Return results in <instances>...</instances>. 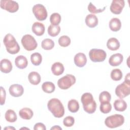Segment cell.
Listing matches in <instances>:
<instances>
[{"mask_svg": "<svg viewBox=\"0 0 130 130\" xmlns=\"http://www.w3.org/2000/svg\"><path fill=\"white\" fill-rule=\"evenodd\" d=\"M48 110L56 118L62 117L64 114V107L60 101L56 98L51 99L47 103Z\"/></svg>", "mask_w": 130, "mask_h": 130, "instance_id": "cell-1", "label": "cell"}, {"mask_svg": "<svg viewBox=\"0 0 130 130\" xmlns=\"http://www.w3.org/2000/svg\"><path fill=\"white\" fill-rule=\"evenodd\" d=\"M81 101L83 105V109L86 112L92 114L95 111L96 104L91 93L86 92L83 94L81 98Z\"/></svg>", "mask_w": 130, "mask_h": 130, "instance_id": "cell-2", "label": "cell"}, {"mask_svg": "<svg viewBox=\"0 0 130 130\" xmlns=\"http://www.w3.org/2000/svg\"><path fill=\"white\" fill-rule=\"evenodd\" d=\"M3 43L8 53L11 54L17 53L20 50V47L14 37L11 34H7L3 40Z\"/></svg>", "mask_w": 130, "mask_h": 130, "instance_id": "cell-3", "label": "cell"}, {"mask_svg": "<svg viewBox=\"0 0 130 130\" xmlns=\"http://www.w3.org/2000/svg\"><path fill=\"white\" fill-rule=\"evenodd\" d=\"M130 93V80L129 73L125 76L123 83L119 84L115 88L116 95L120 99H123Z\"/></svg>", "mask_w": 130, "mask_h": 130, "instance_id": "cell-4", "label": "cell"}, {"mask_svg": "<svg viewBox=\"0 0 130 130\" xmlns=\"http://www.w3.org/2000/svg\"><path fill=\"white\" fill-rule=\"evenodd\" d=\"M124 122V117L120 114H114L108 116L105 120V124L108 127L113 128L122 125Z\"/></svg>", "mask_w": 130, "mask_h": 130, "instance_id": "cell-5", "label": "cell"}, {"mask_svg": "<svg viewBox=\"0 0 130 130\" xmlns=\"http://www.w3.org/2000/svg\"><path fill=\"white\" fill-rule=\"evenodd\" d=\"M76 82L75 77L71 74H67L58 79L57 85L61 89H67L71 87Z\"/></svg>", "mask_w": 130, "mask_h": 130, "instance_id": "cell-6", "label": "cell"}, {"mask_svg": "<svg viewBox=\"0 0 130 130\" xmlns=\"http://www.w3.org/2000/svg\"><path fill=\"white\" fill-rule=\"evenodd\" d=\"M21 41L23 47L27 51L34 50L38 46V44L35 39L30 35L26 34L23 36Z\"/></svg>", "mask_w": 130, "mask_h": 130, "instance_id": "cell-7", "label": "cell"}, {"mask_svg": "<svg viewBox=\"0 0 130 130\" xmlns=\"http://www.w3.org/2000/svg\"><path fill=\"white\" fill-rule=\"evenodd\" d=\"M89 56L93 62H102L106 59L107 54L104 50L92 49L89 51Z\"/></svg>", "mask_w": 130, "mask_h": 130, "instance_id": "cell-8", "label": "cell"}, {"mask_svg": "<svg viewBox=\"0 0 130 130\" xmlns=\"http://www.w3.org/2000/svg\"><path fill=\"white\" fill-rule=\"evenodd\" d=\"M32 12L35 17L39 21H44L47 17V11L42 4H36L32 8Z\"/></svg>", "mask_w": 130, "mask_h": 130, "instance_id": "cell-9", "label": "cell"}, {"mask_svg": "<svg viewBox=\"0 0 130 130\" xmlns=\"http://www.w3.org/2000/svg\"><path fill=\"white\" fill-rule=\"evenodd\" d=\"M0 6L2 9L6 10L10 13H15L19 9L18 3L12 0H1Z\"/></svg>", "mask_w": 130, "mask_h": 130, "instance_id": "cell-10", "label": "cell"}, {"mask_svg": "<svg viewBox=\"0 0 130 130\" xmlns=\"http://www.w3.org/2000/svg\"><path fill=\"white\" fill-rule=\"evenodd\" d=\"M125 2L123 0H113L110 6V11L115 14H120L124 8Z\"/></svg>", "mask_w": 130, "mask_h": 130, "instance_id": "cell-11", "label": "cell"}, {"mask_svg": "<svg viewBox=\"0 0 130 130\" xmlns=\"http://www.w3.org/2000/svg\"><path fill=\"white\" fill-rule=\"evenodd\" d=\"M10 94L14 97H19L21 96L24 92V89L21 85L14 84L11 85L9 89Z\"/></svg>", "mask_w": 130, "mask_h": 130, "instance_id": "cell-12", "label": "cell"}, {"mask_svg": "<svg viewBox=\"0 0 130 130\" xmlns=\"http://www.w3.org/2000/svg\"><path fill=\"white\" fill-rule=\"evenodd\" d=\"M74 63L78 67H83L87 62V58L86 55L81 52L76 54L74 58Z\"/></svg>", "mask_w": 130, "mask_h": 130, "instance_id": "cell-13", "label": "cell"}, {"mask_svg": "<svg viewBox=\"0 0 130 130\" xmlns=\"http://www.w3.org/2000/svg\"><path fill=\"white\" fill-rule=\"evenodd\" d=\"M123 59V55L120 53H116L112 55L109 59V64L113 67L120 65Z\"/></svg>", "mask_w": 130, "mask_h": 130, "instance_id": "cell-14", "label": "cell"}, {"mask_svg": "<svg viewBox=\"0 0 130 130\" xmlns=\"http://www.w3.org/2000/svg\"><path fill=\"white\" fill-rule=\"evenodd\" d=\"M12 64L10 60L8 59H3L0 63V70L2 72L7 74L10 73L12 70Z\"/></svg>", "mask_w": 130, "mask_h": 130, "instance_id": "cell-15", "label": "cell"}, {"mask_svg": "<svg viewBox=\"0 0 130 130\" xmlns=\"http://www.w3.org/2000/svg\"><path fill=\"white\" fill-rule=\"evenodd\" d=\"M31 30L36 35L38 36H41L43 35L45 32V26L42 23L36 22L32 24Z\"/></svg>", "mask_w": 130, "mask_h": 130, "instance_id": "cell-16", "label": "cell"}, {"mask_svg": "<svg viewBox=\"0 0 130 130\" xmlns=\"http://www.w3.org/2000/svg\"><path fill=\"white\" fill-rule=\"evenodd\" d=\"M85 22L87 26L90 28H93L98 24V19L95 15L90 14L86 16Z\"/></svg>", "mask_w": 130, "mask_h": 130, "instance_id": "cell-17", "label": "cell"}, {"mask_svg": "<svg viewBox=\"0 0 130 130\" xmlns=\"http://www.w3.org/2000/svg\"><path fill=\"white\" fill-rule=\"evenodd\" d=\"M15 63L18 68L20 69H23L27 66L28 61L24 56L18 55L15 58Z\"/></svg>", "mask_w": 130, "mask_h": 130, "instance_id": "cell-18", "label": "cell"}, {"mask_svg": "<svg viewBox=\"0 0 130 130\" xmlns=\"http://www.w3.org/2000/svg\"><path fill=\"white\" fill-rule=\"evenodd\" d=\"M51 69L52 73L56 76H59L61 75L64 70L63 65L59 62H56L54 63L52 65Z\"/></svg>", "mask_w": 130, "mask_h": 130, "instance_id": "cell-19", "label": "cell"}, {"mask_svg": "<svg viewBox=\"0 0 130 130\" xmlns=\"http://www.w3.org/2000/svg\"><path fill=\"white\" fill-rule=\"evenodd\" d=\"M109 26L113 31H117L120 30L121 26V23L118 18H113L109 21Z\"/></svg>", "mask_w": 130, "mask_h": 130, "instance_id": "cell-20", "label": "cell"}, {"mask_svg": "<svg viewBox=\"0 0 130 130\" xmlns=\"http://www.w3.org/2000/svg\"><path fill=\"white\" fill-rule=\"evenodd\" d=\"M19 115L22 119L29 120L32 117L34 113L31 109L26 107L21 109L19 111Z\"/></svg>", "mask_w": 130, "mask_h": 130, "instance_id": "cell-21", "label": "cell"}, {"mask_svg": "<svg viewBox=\"0 0 130 130\" xmlns=\"http://www.w3.org/2000/svg\"><path fill=\"white\" fill-rule=\"evenodd\" d=\"M107 48L112 51L118 50L120 47V43L115 38H110L107 42Z\"/></svg>", "mask_w": 130, "mask_h": 130, "instance_id": "cell-22", "label": "cell"}, {"mask_svg": "<svg viewBox=\"0 0 130 130\" xmlns=\"http://www.w3.org/2000/svg\"><path fill=\"white\" fill-rule=\"evenodd\" d=\"M113 105L115 110L120 112L125 111L127 108L126 103L122 99L116 100L113 103Z\"/></svg>", "mask_w": 130, "mask_h": 130, "instance_id": "cell-23", "label": "cell"}, {"mask_svg": "<svg viewBox=\"0 0 130 130\" xmlns=\"http://www.w3.org/2000/svg\"><path fill=\"white\" fill-rule=\"evenodd\" d=\"M29 82L32 85H38L40 83L41 78L40 74L37 72H31L28 76Z\"/></svg>", "mask_w": 130, "mask_h": 130, "instance_id": "cell-24", "label": "cell"}, {"mask_svg": "<svg viewBox=\"0 0 130 130\" xmlns=\"http://www.w3.org/2000/svg\"><path fill=\"white\" fill-rule=\"evenodd\" d=\"M69 110L72 113H76L79 109V104L78 102L75 100L72 99L69 101L68 104Z\"/></svg>", "mask_w": 130, "mask_h": 130, "instance_id": "cell-25", "label": "cell"}, {"mask_svg": "<svg viewBox=\"0 0 130 130\" xmlns=\"http://www.w3.org/2000/svg\"><path fill=\"white\" fill-rule=\"evenodd\" d=\"M5 117L6 120L9 122H14L17 118L16 113L11 109H9L6 112Z\"/></svg>", "mask_w": 130, "mask_h": 130, "instance_id": "cell-26", "label": "cell"}, {"mask_svg": "<svg viewBox=\"0 0 130 130\" xmlns=\"http://www.w3.org/2000/svg\"><path fill=\"white\" fill-rule=\"evenodd\" d=\"M42 88L43 91L46 93H50L53 92L55 89V86L51 82H44L42 85Z\"/></svg>", "mask_w": 130, "mask_h": 130, "instance_id": "cell-27", "label": "cell"}, {"mask_svg": "<svg viewBox=\"0 0 130 130\" xmlns=\"http://www.w3.org/2000/svg\"><path fill=\"white\" fill-rule=\"evenodd\" d=\"M30 60L34 66H39L42 61V57L40 53L35 52L30 55Z\"/></svg>", "mask_w": 130, "mask_h": 130, "instance_id": "cell-28", "label": "cell"}, {"mask_svg": "<svg viewBox=\"0 0 130 130\" xmlns=\"http://www.w3.org/2000/svg\"><path fill=\"white\" fill-rule=\"evenodd\" d=\"M60 31V27L59 25H50L48 28V34L52 37L57 36Z\"/></svg>", "mask_w": 130, "mask_h": 130, "instance_id": "cell-29", "label": "cell"}, {"mask_svg": "<svg viewBox=\"0 0 130 130\" xmlns=\"http://www.w3.org/2000/svg\"><path fill=\"white\" fill-rule=\"evenodd\" d=\"M41 46L44 50H51L54 46V42L50 39H45L42 41Z\"/></svg>", "mask_w": 130, "mask_h": 130, "instance_id": "cell-30", "label": "cell"}, {"mask_svg": "<svg viewBox=\"0 0 130 130\" xmlns=\"http://www.w3.org/2000/svg\"><path fill=\"white\" fill-rule=\"evenodd\" d=\"M111 99V95L110 93L107 91H104L100 94L99 101L101 104L109 103L110 102Z\"/></svg>", "mask_w": 130, "mask_h": 130, "instance_id": "cell-31", "label": "cell"}, {"mask_svg": "<svg viewBox=\"0 0 130 130\" xmlns=\"http://www.w3.org/2000/svg\"><path fill=\"white\" fill-rule=\"evenodd\" d=\"M110 76L113 80L119 81L122 79V73L120 69H115L111 71Z\"/></svg>", "mask_w": 130, "mask_h": 130, "instance_id": "cell-32", "label": "cell"}, {"mask_svg": "<svg viewBox=\"0 0 130 130\" xmlns=\"http://www.w3.org/2000/svg\"><path fill=\"white\" fill-rule=\"evenodd\" d=\"M61 16L57 13H54L52 14L50 17V21L52 25H58L61 21Z\"/></svg>", "mask_w": 130, "mask_h": 130, "instance_id": "cell-33", "label": "cell"}, {"mask_svg": "<svg viewBox=\"0 0 130 130\" xmlns=\"http://www.w3.org/2000/svg\"><path fill=\"white\" fill-rule=\"evenodd\" d=\"M58 44L61 47H68L71 44V39L67 36H62L58 39Z\"/></svg>", "mask_w": 130, "mask_h": 130, "instance_id": "cell-34", "label": "cell"}, {"mask_svg": "<svg viewBox=\"0 0 130 130\" xmlns=\"http://www.w3.org/2000/svg\"><path fill=\"white\" fill-rule=\"evenodd\" d=\"M100 109L101 112L104 114H107L109 113L112 109V106L110 102L101 104Z\"/></svg>", "mask_w": 130, "mask_h": 130, "instance_id": "cell-35", "label": "cell"}, {"mask_svg": "<svg viewBox=\"0 0 130 130\" xmlns=\"http://www.w3.org/2000/svg\"><path fill=\"white\" fill-rule=\"evenodd\" d=\"M75 123V119L73 116H68L65 117L63 120V124L66 127H71Z\"/></svg>", "mask_w": 130, "mask_h": 130, "instance_id": "cell-36", "label": "cell"}, {"mask_svg": "<svg viewBox=\"0 0 130 130\" xmlns=\"http://www.w3.org/2000/svg\"><path fill=\"white\" fill-rule=\"evenodd\" d=\"M106 7H105L103 9H97L96 8V7L92 4L91 2H90L88 6V10L91 13H93V14H96V13H102L103 12L105 9Z\"/></svg>", "mask_w": 130, "mask_h": 130, "instance_id": "cell-37", "label": "cell"}, {"mask_svg": "<svg viewBox=\"0 0 130 130\" xmlns=\"http://www.w3.org/2000/svg\"><path fill=\"white\" fill-rule=\"evenodd\" d=\"M6 91L5 89L1 86V105H3L5 103V100H6Z\"/></svg>", "mask_w": 130, "mask_h": 130, "instance_id": "cell-38", "label": "cell"}, {"mask_svg": "<svg viewBox=\"0 0 130 130\" xmlns=\"http://www.w3.org/2000/svg\"><path fill=\"white\" fill-rule=\"evenodd\" d=\"M34 130H46V128L45 125L42 123H37L35 124V125H34Z\"/></svg>", "mask_w": 130, "mask_h": 130, "instance_id": "cell-39", "label": "cell"}, {"mask_svg": "<svg viewBox=\"0 0 130 130\" xmlns=\"http://www.w3.org/2000/svg\"><path fill=\"white\" fill-rule=\"evenodd\" d=\"M51 130H52V129H57V130H58V129H62V128L60 127L59 125H54V126H53V127H52L51 128Z\"/></svg>", "mask_w": 130, "mask_h": 130, "instance_id": "cell-40", "label": "cell"}, {"mask_svg": "<svg viewBox=\"0 0 130 130\" xmlns=\"http://www.w3.org/2000/svg\"><path fill=\"white\" fill-rule=\"evenodd\" d=\"M5 129H15V128L13 127H12V126H8V127H6L5 128H4Z\"/></svg>", "mask_w": 130, "mask_h": 130, "instance_id": "cell-41", "label": "cell"}, {"mask_svg": "<svg viewBox=\"0 0 130 130\" xmlns=\"http://www.w3.org/2000/svg\"><path fill=\"white\" fill-rule=\"evenodd\" d=\"M24 129H25V128H26V129H29V128H25V127H22V128H20V129H24Z\"/></svg>", "mask_w": 130, "mask_h": 130, "instance_id": "cell-42", "label": "cell"}]
</instances>
